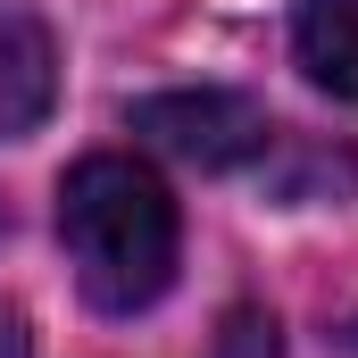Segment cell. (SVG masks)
<instances>
[{"label":"cell","mask_w":358,"mask_h":358,"mask_svg":"<svg viewBox=\"0 0 358 358\" xmlns=\"http://www.w3.org/2000/svg\"><path fill=\"white\" fill-rule=\"evenodd\" d=\"M0 358H34V334H25V317L0 300Z\"/></svg>","instance_id":"6"},{"label":"cell","mask_w":358,"mask_h":358,"mask_svg":"<svg viewBox=\"0 0 358 358\" xmlns=\"http://www.w3.org/2000/svg\"><path fill=\"white\" fill-rule=\"evenodd\" d=\"M208 358H283V334H275V317H267V308H234V317L217 325Z\"/></svg>","instance_id":"5"},{"label":"cell","mask_w":358,"mask_h":358,"mask_svg":"<svg viewBox=\"0 0 358 358\" xmlns=\"http://www.w3.org/2000/svg\"><path fill=\"white\" fill-rule=\"evenodd\" d=\"M59 242L92 308L134 317L176 283V200L134 159H84L59 183Z\"/></svg>","instance_id":"1"},{"label":"cell","mask_w":358,"mask_h":358,"mask_svg":"<svg viewBox=\"0 0 358 358\" xmlns=\"http://www.w3.org/2000/svg\"><path fill=\"white\" fill-rule=\"evenodd\" d=\"M292 50H300L308 84H325L334 100H358V0H300Z\"/></svg>","instance_id":"4"},{"label":"cell","mask_w":358,"mask_h":358,"mask_svg":"<svg viewBox=\"0 0 358 358\" xmlns=\"http://www.w3.org/2000/svg\"><path fill=\"white\" fill-rule=\"evenodd\" d=\"M59 100V50L42 34V17L25 8H0V142L34 134Z\"/></svg>","instance_id":"3"},{"label":"cell","mask_w":358,"mask_h":358,"mask_svg":"<svg viewBox=\"0 0 358 358\" xmlns=\"http://www.w3.org/2000/svg\"><path fill=\"white\" fill-rule=\"evenodd\" d=\"M134 134H150L159 150H176L183 167H242L259 159L275 134H267V108L242 100V92H159V100H134Z\"/></svg>","instance_id":"2"}]
</instances>
